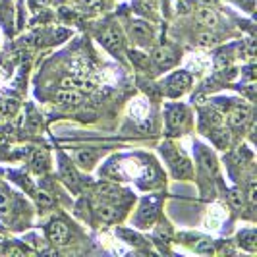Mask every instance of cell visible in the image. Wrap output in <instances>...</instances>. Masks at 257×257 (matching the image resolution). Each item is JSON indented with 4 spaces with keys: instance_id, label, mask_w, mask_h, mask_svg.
<instances>
[{
    "instance_id": "obj_12",
    "label": "cell",
    "mask_w": 257,
    "mask_h": 257,
    "mask_svg": "<svg viewBox=\"0 0 257 257\" xmlns=\"http://www.w3.org/2000/svg\"><path fill=\"white\" fill-rule=\"evenodd\" d=\"M197 22H199L201 26L213 29V27L219 26V16H217V12H215L213 8L201 6V8H197Z\"/></svg>"
},
{
    "instance_id": "obj_10",
    "label": "cell",
    "mask_w": 257,
    "mask_h": 257,
    "mask_svg": "<svg viewBox=\"0 0 257 257\" xmlns=\"http://www.w3.org/2000/svg\"><path fill=\"white\" fill-rule=\"evenodd\" d=\"M186 108L184 106H170L167 112V128L172 134L174 130H180L186 122Z\"/></svg>"
},
{
    "instance_id": "obj_3",
    "label": "cell",
    "mask_w": 257,
    "mask_h": 257,
    "mask_svg": "<svg viewBox=\"0 0 257 257\" xmlns=\"http://www.w3.org/2000/svg\"><path fill=\"white\" fill-rule=\"evenodd\" d=\"M130 35H132L136 45H140V47H149L151 41H153V27L149 26L147 22L136 20V22L130 24Z\"/></svg>"
},
{
    "instance_id": "obj_19",
    "label": "cell",
    "mask_w": 257,
    "mask_h": 257,
    "mask_svg": "<svg viewBox=\"0 0 257 257\" xmlns=\"http://www.w3.org/2000/svg\"><path fill=\"white\" fill-rule=\"evenodd\" d=\"M12 211V193L6 190V186L0 184V217L6 219Z\"/></svg>"
},
{
    "instance_id": "obj_8",
    "label": "cell",
    "mask_w": 257,
    "mask_h": 257,
    "mask_svg": "<svg viewBox=\"0 0 257 257\" xmlns=\"http://www.w3.org/2000/svg\"><path fill=\"white\" fill-rule=\"evenodd\" d=\"M195 149H197V161H199L201 168L209 174H217L219 165H217L215 155L211 153V149H207L205 145H195Z\"/></svg>"
},
{
    "instance_id": "obj_28",
    "label": "cell",
    "mask_w": 257,
    "mask_h": 257,
    "mask_svg": "<svg viewBox=\"0 0 257 257\" xmlns=\"http://www.w3.org/2000/svg\"><path fill=\"white\" fill-rule=\"evenodd\" d=\"M193 247H195V251H213V242L211 240H207V238H203V240H199L197 244H193Z\"/></svg>"
},
{
    "instance_id": "obj_20",
    "label": "cell",
    "mask_w": 257,
    "mask_h": 257,
    "mask_svg": "<svg viewBox=\"0 0 257 257\" xmlns=\"http://www.w3.org/2000/svg\"><path fill=\"white\" fill-rule=\"evenodd\" d=\"M29 163H31V168L35 172H45L49 168V155L45 153V151H35Z\"/></svg>"
},
{
    "instance_id": "obj_26",
    "label": "cell",
    "mask_w": 257,
    "mask_h": 257,
    "mask_svg": "<svg viewBox=\"0 0 257 257\" xmlns=\"http://www.w3.org/2000/svg\"><path fill=\"white\" fill-rule=\"evenodd\" d=\"M168 6L176 12H188L190 10V2L188 0H168Z\"/></svg>"
},
{
    "instance_id": "obj_16",
    "label": "cell",
    "mask_w": 257,
    "mask_h": 257,
    "mask_svg": "<svg viewBox=\"0 0 257 257\" xmlns=\"http://www.w3.org/2000/svg\"><path fill=\"white\" fill-rule=\"evenodd\" d=\"M76 161L83 168H93V165L97 163V153L93 149H77Z\"/></svg>"
},
{
    "instance_id": "obj_13",
    "label": "cell",
    "mask_w": 257,
    "mask_h": 257,
    "mask_svg": "<svg viewBox=\"0 0 257 257\" xmlns=\"http://www.w3.org/2000/svg\"><path fill=\"white\" fill-rule=\"evenodd\" d=\"M97 217L104 220V222H114L120 217V209L114 203H110V201H104L103 205L97 207Z\"/></svg>"
},
{
    "instance_id": "obj_23",
    "label": "cell",
    "mask_w": 257,
    "mask_h": 257,
    "mask_svg": "<svg viewBox=\"0 0 257 257\" xmlns=\"http://www.w3.org/2000/svg\"><path fill=\"white\" fill-rule=\"evenodd\" d=\"M16 110H18V103L12 101V99H6V101L0 103V118H6V116L14 114Z\"/></svg>"
},
{
    "instance_id": "obj_2",
    "label": "cell",
    "mask_w": 257,
    "mask_h": 257,
    "mask_svg": "<svg viewBox=\"0 0 257 257\" xmlns=\"http://www.w3.org/2000/svg\"><path fill=\"white\" fill-rule=\"evenodd\" d=\"M151 60H153V64L161 72H165V70H170L172 66L178 62V51L172 45H161V47L153 49Z\"/></svg>"
},
{
    "instance_id": "obj_31",
    "label": "cell",
    "mask_w": 257,
    "mask_h": 257,
    "mask_svg": "<svg viewBox=\"0 0 257 257\" xmlns=\"http://www.w3.org/2000/svg\"><path fill=\"white\" fill-rule=\"evenodd\" d=\"M240 6H244V8H247V12H251L253 10V4H255V0H236Z\"/></svg>"
},
{
    "instance_id": "obj_4",
    "label": "cell",
    "mask_w": 257,
    "mask_h": 257,
    "mask_svg": "<svg viewBox=\"0 0 257 257\" xmlns=\"http://www.w3.org/2000/svg\"><path fill=\"white\" fill-rule=\"evenodd\" d=\"M122 43H124L122 41V31L116 26H108L101 35V45L116 56H120V52H122Z\"/></svg>"
},
{
    "instance_id": "obj_22",
    "label": "cell",
    "mask_w": 257,
    "mask_h": 257,
    "mask_svg": "<svg viewBox=\"0 0 257 257\" xmlns=\"http://www.w3.org/2000/svg\"><path fill=\"white\" fill-rule=\"evenodd\" d=\"M203 124L209 126L211 130H215V128L224 126V120H222V114L217 112V110H205V112H203Z\"/></svg>"
},
{
    "instance_id": "obj_21",
    "label": "cell",
    "mask_w": 257,
    "mask_h": 257,
    "mask_svg": "<svg viewBox=\"0 0 257 257\" xmlns=\"http://www.w3.org/2000/svg\"><path fill=\"white\" fill-rule=\"evenodd\" d=\"M211 140H213V143H215L217 147H220V149H226V145L230 143V134H228L226 130L220 126V128L211 130Z\"/></svg>"
},
{
    "instance_id": "obj_15",
    "label": "cell",
    "mask_w": 257,
    "mask_h": 257,
    "mask_svg": "<svg viewBox=\"0 0 257 257\" xmlns=\"http://www.w3.org/2000/svg\"><path fill=\"white\" fill-rule=\"evenodd\" d=\"M97 193H99V197H104V201H110V203H114L116 199L120 201L124 195H122V192L116 188V186H112V184H101L99 188H97Z\"/></svg>"
},
{
    "instance_id": "obj_5",
    "label": "cell",
    "mask_w": 257,
    "mask_h": 257,
    "mask_svg": "<svg viewBox=\"0 0 257 257\" xmlns=\"http://www.w3.org/2000/svg\"><path fill=\"white\" fill-rule=\"evenodd\" d=\"M192 83V76L188 72H176L174 76L168 79L167 83V95L168 97H178L184 91L190 87Z\"/></svg>"
},
{
    "instance_id": "obj_29",
    "label": "cell",
    "mask_w": 257,
    "mask_h": 257,
    "mask_svg": "<svg viewBox=\"0 0 257 257\" xmlns=\"http://www.w3.org/2000/svg\"><path fill=\"white\" fill-rule=\"evenodd\" d=\"M37 201H39V205L41 207H51L52 205V197L49 195V193H45V192H37Z\"/></svg>"
},
{
    "instance_id": "obj_6",
    "label": "cell",
    "mask_w": 257,
    "mask_h": 257,
    "mask_svg": "<svg viewBox=\"0 0 257 257\" xmlns=\"http://www.w3.org/2000/svg\"><path fill=\"white\" fill-rule=\"evenodd\" d=\"M47 236L54 245H64L70 240V228L62 220H52L47 226Z\"/></svg>"
},
{
    "instance_id": "obj_11",
    "label": "cell",
    "mask_w": 257,
    "mask_h": 257,
    "mask_svg": "<svg viewBox=\"0 0 257 257\" xmlns=\"http://www.w3.org/2000/svg\"><path fill=\"white\" fill-rule=\"evenodd\" d=\"M249 122V108L247 106H236L228 112V124L232 128H244Z\"/></svg>"
},
{
    "instance_id": "obj_14",
    "label": "cell",
    "mask_w": 257,
    "mask_h": 257,
    "mask_svg": "<svg viewBox=\"0 0 257 257\" xmlns=\"http://www.w3.org/2000/svg\"><path fill=\"white\" fill-rule=\"evenodd\" d=\"M60 176H62V180L70 186V188H77V182H79V176H77L76 168L72 163H68L66 159H62V165H60Z\"/></svg>"
},
{
    "instance_id": "obj_9",
    "label": "cell",
    "mask_w": 257,
    "mask_h": 257,
    "mask_svg": "<svg viewBox=\"0 0 257 257\" xmlns=\"http://www.w3.org/2000/svg\"><path fill=\"white\" fill-rule=\"evenodd\" d=\"M83 101V93L77 89H62L54 95V103L60 106H76Z\"/></svg>"
},
{
    "instance_id": "obj_30",
    "label": "cell",
    "mask_w": 257,
    "mask_h": 257,
    "mask_svg": "<svg viewBox=\"0 0 257 257\" xmlns=\"http://www.w3.org/2000/svg\"><path fill=\"white\" fill-rule=\"evenodd\" d=\"M245 52H247V56H253L255 54V43H253V39H245Z\"/></svg>"
},
{
    "instance_id": "obj_1",
    "label": "cell",
    "mask_w": 257,
    "mask_h": 257,
    "mask_svg": "<svg viewBox=\"0 0 257 257\" xmlns=\"http://www.w3.org/2000/svg\"><path fill=\"white\" fill-rule=\"evenodd\" d=\"M163 155H167V161L170 165V170L176 178H190L192 176V163L174 147L163 145Z\"/></svg>"
},
{
    "instance_id": "obj_7",
    "label": "cell",
    "mask_w": 257,
    "mask_h": 257,
    "mask_svg": "<svg viewBox=\"0 0 257 257\" xmlns=\"http://www.w3.org/2000/svg\"><path fill=\"white\" fill-rule=\"evenodd\" d=\"M157 211H159V201L157 199H145L138 211V217H136V222L140 226H147L151 224L157 217Z\"/></svg>"
},
{
    "instance_id": "obj_18",
    "label": "cell",
    "mask_w": 257,
    "mask_h": 257,
    "mask_svg": "<svg viewBox=\"0 0 257 257\" xmlns=\"http://www.w3.org/2000/svg\"><path fill=\"white\" fill-rule=\"evenodd\" d=\"M195 43L199 45V47H215L217 43H219V35L217 33H213L211 29H205V31H199L197 35H195Z\"/></svg>"
},
{
    "instance_id": "obj_27",
    "label": "cell",
    "mask_w": 257,
    "mask_h": 257,
    "mask_svg": "<svg viewBox=\"0 0 257 257\" xmlns=\"http://www.w3.org/2000/svg\"><path fill=\"white\" fill-rule=\"evenodd\" d=\"M118 234H120L122 238H126L130 244H138V245H140L143 242V240L140 238V236H138V234H134V232H130V230H118Z\"/></svg>"
},
{
    "instance_id": "obj_25",
    "label": "cell",
    "mask_w": 257,
    "mask_h": 257,
    "mask_svg": "<svg viewBox=\"0 0 257 257\" xmlns=\"http://www.w3.org/2000/svg\"><path fill=\"white\" fill-rule=\"evenodd\" d=\"M130 56H132V62L136 66H140V68H149V56H145L142 52H130Z\"/></svg>"
},
{
    "instance_id": "obj_32",
    "label": "cell",
    "mask_w": 257,
    "mask_h": 257,
    "mask_svg": "<svg viewBox=\"0 0 257 257\" xmlns=\"http://www.w3.org/2000/svg\"><path fill=\"white\" fill-rule=\"evenodd\" d=\"M51 0H31V6L33 8H41V6H47Z\"/></svg>"
},
{
    "instance_id": "obj_17",
    "label": "cell",
    "mask_w": 257,
    "mask_h": 257,
    "mask_svg": "<svg viewBox=\"0 0 257 257\" xmlns=\"http://www.w3.org/2000/svg\"><path fill=\"white\" fill-rule=\"evenodd\" d=\"M238 244L249 249V251H255L257 249V232L255 230H242L238 234Z\"/></svg>"
},
{
    "instance_id": "obj_24",
    "label": "cell",
    "mask_w": 257,
    "mask_h": 257,
    "mask_svg": "<svg viewBox=\"0 0 257 257\" xmlns=\"http://www.w3.org/2000/svg\"><path fill=\"white\" fill-rule=\"evenodd\" d=\"M245 203V197H244V192L242 190H232L230 192V205L234 209H242Z\"/></svg>"
}]
</instances>
